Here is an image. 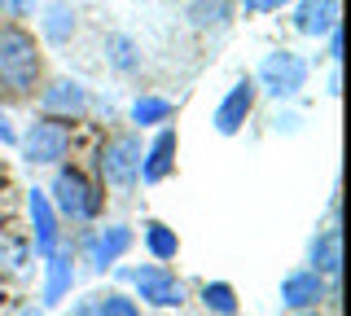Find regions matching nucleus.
Listing matches in <instances>:
<instances>
[{
  "mask_svg": "<svg viewBox=\"0 0 351 316\" xmlns=\"http://www.w3.org/2000/svg\"><path fill=\"white\" fill-rule=\"evenodd\" d=\"M290 0H241V9L246 14H277V9H285Z\"/></svg>",
  "mask_w": 351,
  "mask_h": 316,
  "instance_id": "5701e85b",
  "label": "nucleus"
},
{
  "mask_svg": "<svg viewBox=\"0 0 351 316\" xmlns=\"http://www.w3.org/2000/svg\"><path fill=\"white\" fill-rule=\"evenodd\" d=\"M202 308L215 316H237V290L228 281H206L202 286Z\"/></svg>",
  "mask_w": 351,
  "mask_h": 316,
  "instance_id": "a211bd4d",
  "label": "nucleus"
},
{
  "mask_svg": "<svg viewBox=\"0 0 351 316\" xmlns=\"http://www.w3.org/2000/svg\"><path fill=\"white\" fill-rule=\"evenodd\" d=\"M44 80V53L27 27H0V88L5 97H31Z\"/></svg>",
  "mask_w": 351,
  "mask_h": 316,
  "instance_id": "f257e3e1",
  "label": "nucleus"
},
{
  "mask_svg": "<svg viewBox=\"0 0 351 316\" xmlns=\"http://www.w3.org/2000/svg\"><path fill=\"white\" fill-rule=\"evenodd\" d=\"M329 58L343 62V31H338V27H329Z\"/></svg>",
  "mask_w": 351,
  "mask_h": 316,
  "instance_id": "b1692460",
  "label": "nucleus"
},
{
  "mask_svg": "<svg viewBox=\"0 0 351 316\" xmlns=\"http://www.w3.org/2000/svg\"><path fill=\"white\" fill-rule=\"evenodd\" d=\"M307 259H312V272H321V277H338V272H343V233H338V228L316 233Z\"/></svg>",
  "mask_w": 351,
  "mask_h": 316,
  "instance_id": "4468645a",
  "label": "nucleus"
},
{
  "mask_svg": "<svg viewBox=\"0 0 351 316\" xmlns=\"http://www.w3.org/2000/svg\"><path fill=\"white\" fill-rule=\"evenodd\" d=\"M0 141H5V145H14V141H18V136H14V127L5 123V114H0Z\"/></svg>",
  "mask_w": 351,
  "mask_h": 316,
  "instance_id": "393cba45",
  "label": "nucleus"
},
{
  "mask_svg": "<svg viewBox=\"0 0 351 316\" xmlns=\"http://www.w3.org/2000/svg\"><path fill=\"white\" fill-rule=\"evenodd\" d=\"M71 281H75V255H71V246H62L49 255V281H44V303H62V294L71 290Z\"/></svg>",
  "mask_w": 351,
  "mask_h": 316,
  "instance_id": "2eb2a0df",
  "label": "nucleus"
},
{
  "mask_svg": "<svg viewBox=\"0 0 351 316\" xmlns=\"http://www.w3.org/2000/svg\"><path fill=\"white\" fill-rule=\"evenodd\" d=\"M281 303H285L290 312L321 308V303H325V277H321V272H312V268L285 272V281H281Z\"/></svg>",
  "mask_w": 351,
  "mask_h": 316,
  "instance_id": "1a4fd4ad",
  "label": "nucleus"
},
{
  "mask_svg": "<svg viewBox=\"0 0 351 316\" xmlns=\"http://www.w3.org/2000/svg\"><path fill=\"white\" fill-rule=\"evenodd\" d=\"M255 101H259L255 80H237L233 88L224 93V101L215 106V132H219V136H237L241 123L255 114Z\"/></svg>",
  "mask_w": 351,
  "mask_h": 316,
  "instance_id": "0eeeda50",
  "label": "nucleus"
},
{
  "mask_svg": "<svg viewBox=\"0 0 351 316\" xmlns=\"http://www.w3.org/2000/svg\"><path fill=\"white\" fill-rule=\"evenodd\" d=\"M128 277H132V286L141 290V299L154 303V308H180V303H184V286L176 281V272H167L162 264L132 268Z\"/></svg>",
  "mask_w": 351,
  "mask_h": 316,
  "instance_id": "423d86ee",
  "label": "nucleus"
},
{
  "mask_svg": "<svg viewBox=\"0 0 351 316\" xmlns=\"http://www.w3.org/2000/svg\"><path fill=\"white\" fill-rule=\"evenodd\" d=\"M27 206H31V224H36V255L49 259L53 250H58V242H62L58 211H53V202H49V193H44V189H31Z\"/></svg>",
  "mask_w": 351,
  "mask_h": 316,
  "instance_id": "9b49d317",
  "label": "nucleus"
},
{
  "mask_svg": "<svg viewBox=\"0 0 351 316\" xmlns=\"http://www.w3.org/2000/svg\"><path fill=\"white\" fill-rule=\"evenodd\" d=\"M259 88L263 93H272V97H294L307 84V62L299 58V53H285V49H277V53H268V58L259 62Z\"/></svg>",
  "mask_w": 351,
  "mask_h": 316,
  "instance_id": "39448f33",
  "label": "nucleus"
},
{
  "mask_svg": "<svg viewBox=\"0 0 351 316\" xmlns=\"http://www.w3.org/2000/svg\"><path fill=\"white\" fill-rule=\"evenodd\" d=\"M132 242H136V237H132V228H128V224H106V228H97V233L84 242V259H88L93 268H101V272H106L110 264H119V259L128 255Z\"/></svg>",
  "mask_w": 351,
  "mask_h": 316,
  "instance_id": "6e6552de",
  "label": "nucleus"
},
{
  "mask_svg": "<svg viewBox=\"0 0 351 316\" xmlns=\"http://www.w3.org/2000/svg\"><path fill=\"white\" fill-rule=\"evenodd\" d=\"M167 119H171V101H162V97H136L132 101V123L154 127V123H167Z\"/></svg>",
  "mask_w": 351,
  "mask_h": 316,
  "instance_id": "6ab92c4d",
  "label": "nucleus"
},
{
  "mask_svg": "<svg viewBox=\"0 0 351 316\" xmlns=\"http://www.w3.org/2000/svg\"><path fill=\"white\" fill-rule=\"evenodd\" d=\"M44 36H49L53 45H66V40L75 36V9L62 5V0H53V5L44 9Z\"/></svg>",
  "mask_w": 351,
  "mask_h": 316,
  "instance_id": "f3484780",
  "label": "nucleus"
},
{
  "mask_svg": "<svg viewBox=\"0 0 351 316\" xmlns=\"http://www.w3.org/2000/svg\"><path fill=\"white\" fill-rule=\"evenodd\" d=\"M145 250L154 259H158V264H167V259H176L180 255V237H176V228H167L162 220H145Z\"/></svg>",
  "mask_w": 351,
  "mask_h": 316,
  "instance_id": "dca6fc26",
  "label": "nucleus"
},
{
  "mask_svg": "<svg viewBox=\"0 0 351 316\" xmlns=\"http://www.w3.org/2000/svg\"><path fill=\"white\" fill-rule=\"evenodd\" d=\"M294 316H321V312H316V308H307V312H294Z\"/></svg>",
  "mask_w": 351,
  "mask_h": 316,
  "instance_id": "a878e982",
  "label": "nucleus"
},
{
  "mask_svg": "<svg viewBox=\"0 0 351 316\" xmlns=\"http://www.w3.org/2000/svg\"><path fill=\"white\" fill-rule=\"evenodd\" d=\"M106 58H110V66L123 71V75L141 66V53H136V45H132L128 36H110V40H106Z\"/></svg>",
  "mask_w": 351,
  "mask_h": 316,
  "instance_id": "aec40b11",
  "label": "nucleus"
},
{
  "mask_svg": "<svg viewBox=\"0 0 351 316\" xmlns=\"http://www.w3.org/2000/svg\"><path fill=\"white\" fill-rule=\"evenodd\" d=\"M97 171L114 189H132L141 180V136L136 132H114L97 154Z\"/></svg>",
  "mask_w": 351,
  "mask_h": 316,
  "instance_id": "20e7f679",
  "label": "nucleus"
},
{
  "mask_svg": "<svg viewBox=\"0 0 351 316\" xmlns=\"http://www.w3.org/2000/svg\"><path fill=\"white\" fill-rule=\"evenodd\" d=\"M49 202H53V211H58V215H66V220L88 224V220H97V215H101L106 193H101V184L88 180L80 167H58L53 189H49Z\"/></svg>",
  "mask_w": 351,
  "mask_h": 316,
  "instance_id": "f03ea898",
  "label": "nucleus"
},
{
  "mask_svg": "<svg viewBox=\"0 0 351 316\" xmlns=\"http://www.w3.org/2000/svg\"><path fill=\"white\" fill-rule=\"evenodd\" d=\"M75 316H93V312H75Z\"/></svg>",
  "mask_w": 351,
  "mask_h": 316,
  "instance_id": "bb28decb",
  "label": "nucleus"
},
{
  "mask_svg": "<svg viewBox=\"0 0 351 316\" xmlns=\"http://www.w3.org/2000/svg\"><path fill=\"white\" fill-rule=\"evenodd\" d=\"M294 27L303 36H329V27H338V0H299L294 9Z\"/></svg>",
  "mask_w": 351,
  "mask_h": 316,
  "instance_id": "ddd939ff",
  "label": "nucleus"
},
{
  "mask_svg": "<svg viewBox=\"0 0 351 316\" xmlns=\"http://www.w3.org/2000/svg\"><path fill=\"white\" fill-rule=\"evenodd\" d=\"M176 149H180L176 127H162V132L149 141V149H141V180H145V184L167 180L171 167H176Z\"/></svg>",
  "mask_w": 351,
  "mask_h": 316,
  "instance_id": "9d476101",
  "label": "nucleus"
},
{
  "mask_svg": "<svg viewBox=\"0 0 351 316\" xmlns=\"http://www.w3.org/2000/svg\"><path fill=\"white\" fill-rule=\"evenodd\" d=\"M0 9H5V0H0Z\"/></svg>",
  "mask_w": 351,
  "mask_h": 316,
  "instance_id": "cd10ccee",
  "label": "nucleus"
},
{
  "mask_svg": "<svg viewBox=\"0 0 351 316\" xmlns=\"http://www.w3.org/2000/svg\"><path fill=\"white\" fill-rule=\"evenodd\" d=\"M93 316H141V308L128 299V294L110 290V294H97V303H93Z\"/></svg>",
  "mask_w": 351,
  "mask_h": 316,
  "instance_id": "4be33fe9",
  "label": "nucleus"
},
{
  "mask_svg": "<svg viewBox=\"0 0 351 316\" xmlns=\"http://www.w3.org/2000/svg\"><path fill=\"white\" fill-rule=\"evenodd\" d=\"M71 132H75L71 119L44 114V119H36V123L27 127L22 154H27V162H36V167H53V162H62L66 149H71Z\"/></svg>",
  "mask_w": 351,
  "mask_h": 316,
  "instance_id": "7ed1b4c3",
  "label": "nucleus"
},
{
  "mask_svg": "<svg viewBox=\"0 0 351 316\" xmlns=\"http://www.w3.org/2000/svg\"><path fill=\"white\" fill-rule=\"evenodd\" d=\"M189 18H193V27H224L228 23V0H193Z\"/></svg>",
  "mask_w": 351,
  "mask_h": 316,
  "instance_id": "412c9836",
  "label": "nucleus"
},
{
  "mask_svg": "<svg viewBox=\"0 0 351 316\" xmlns=\"http://www.w3.org/2000/svg\"><path fill=\"white\" fill-rule=\"evenodd\" d=\"M40 106H44V114L80 119L88 110V93H84V84H75V80H53L49 88L40 93Z\"/></svg>",
  "mask_w": 351,
  "mask_h": 316,
  "instance_id": "f8f14e48",
  "label": "nucleus"
}]
</instances>
